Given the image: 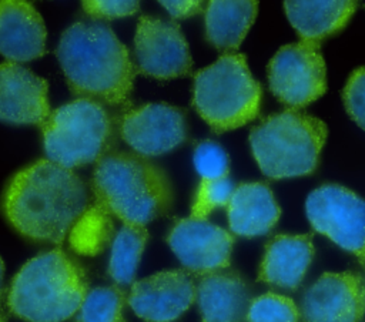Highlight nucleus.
<instances>
[{
    "label": "nucleus",
    "mask_w": 365,
    "mask_h": 322,
    "mask_svg": "<svg viewBox=\"0 0 365 322\" xmlns=\"http://www.w3.org/2000/svg\"><path fill=\"white\" fill-rule=\"evenodd\" d=\"M87 292L83 266L61 248H54L20 268L10 284L7 306L26 322H63L77 313Z\"/></svg>",
    "instance_id": "nucleus-4"
},
{
    "label": "nucleus",
    "mask_w": 365,
    "mask_h": 322,
    "mask_svg": "<svg viewBox=\"0 0 365 322\" xmlns=\"http://www.w3.org/2000/svg\"><path fill=\"white\" fill-rule=\"evenodd\" d=\"M0 322H6V319H4V316L1 315V312H0Z\"/></svg>",
    "instance_id": "nucleus-32"
},
{
    "label": "nucleus",
    "mask_w": 365,
    "mask_h": 322,
    "mask_svg": "<svg viewBox=\"0 0 365 322\" xmlns=\"http://www.w3.org/2000/svg\"><path fill=\"white\" fill-rule=\"evenodd\" d=\"M114 235L113 217L93 201L73 225L68 234V244L76 254L94 256L113 242Z\"/></svg>",
    "instance_id": "nucleus-23"
},
{
    "label": "nucleus",
    "mask_w": 365,
    "mask_h": 322,
    "mask_svg": "<svg viewBox=\"0 0 365 322\" xmlns=\"http://www.w3.org/2000/svg\"><path fill=\"white\" fill-rule=\"evenodd\" d=\"M167 244L187 272L202 276L230 266L234 237L207 219L188 217L175 219Z\"/></svg>",
    "instance_id": "nucleus-12"
},
{
    "label": "nucleus",
    "mask_w": 365,
    "mask_h": 322,
    "mask_svg": "<svg viewBox=\"0 0 365 322\" xmlns=\"http://www.w3.org/2000/svg\"><path fill=\"white\" fill-rule=\"evenodd\" d=\"M314 258L311 235L279 234L269 239L258 269V279L271 286L297 289Z\"/></svg>",
    "instance_id": "nucleus-18"
},
{
    "label": "nucleus",
    "mask_w": 365,
    "mask_h": 322,
    "mask_svg": "<svg viewBox=\"0 0 365 322\" xmlns=\"http://www.w3.org/2000/svg\"><path fill=\"white\" fill-rule=\"evenodd\" d=\"M3 278H4V264L0 258V299L3 296Z\"/></svg>",
    "instance_id": "nucleus-31"
},
{
    "label": "nucleus",
    "mask_w": 365,
    "mask_h": 322,
    "mask_svg": "<svg viewBox=\"0 0 365 322\" xmlns=\"http://www.w3.org/2000/svg\"><path fill=\"white\" fill-rule=\"evenodd\" d=\"M195 296L192 275L185 269H168L135 281L128 292V305L144 321L173 322L190 309Z\"/></svg>",
    "instance_id": "nucleus-13"
},
{
    "label": "nucleus",
    "mask_w": 365,
    "mask_h": 322,
    "mask_svg": "<svg viewBox=\"0 0 365 322\" xmlns=\"http://www.w3.org/2000/svg\"><path fill=\"white\" fill-rule=\"evenodd\" d=\"M46 26L36 7L23 0H0V54L27 63L46 53Z\"/></svg>",
    "instance_id": "nucleus-16"
},
{
    "label": "nucleus",
    "mask_w": 365,
    "mask_h": 322,
    "mask_svg": "<svg viewBox=\"0 0 365 322\" xmlns=\"http://www.w3.org/2000/svg\"><path fill=\"white\" fill-rule=\"evenodd\" d=\"M365 312V286L355 272H325L302 295L304 322H359Z\"/></svg>",
    "instance_id": "nucleus-14"
},
{
    "label": "nucleus",
    "mask_w": 365,
    "mask_h": 322,
    "mask_svg": "<svg viewBox=\"0 0 365 322\" xmlns=\"http://www.w3.org/2000/svg\"><path fill=\"white\" fill-rule=\"evenodd\" d=\"M148 241L145 227L123 225L114 235L107 272L118 286L133 285L138 264Z\"/></svg>",
    "instance_id": "nucleus-22"
},
{
    "label": "nucleus",
    "mask_w": 365,
    "mask_h": 322,
    "mask_svg": "<svg viewBox=\"0 0 365 322\" xmlns=\"http://www.w3.org/2000/svg\"><path fill=\"white\" fill-rule=\"evenodd\" d=\"M235 187L231 178L201 180L191 205V215L197 219H207V217L217 208L227 207Z\"/></svg>",
    "instance_id": "nucleus-26"
},
{
    "label": "nucleus",
    "mask_w": 365,
    "mask_h": 322,
    "mask_svg": "<svg viewBox=\"0 0 365 322\" xmlns=\"http://www.w3.org/2000/svg\"><path fill=\"white\" fill-rule=\"evenodd\" d=\"M299 315V309L291 298L268 292L252 299L247 322H298Z\"/></svg>",
    "instance_id": "nucleus-25"
},
{
    "label": "nucleus",
    "mask_w": 365,
    "mask_h": 322,
    "mask_svg": "<svg viewBox=\"0 0 365 322\" xmlns=\"http://www.w3.org/2000/svg\"><path fill=\"white\" fill-rule=\"evenodd\" d=\"M194 167L201 180L228 177L230 160L225 150L215 141L205 140L197 144L192 155Z\"/></svg>",
    "instance_id": "nucleus-27"
},
{
    "label": "nucleus",
    "mask_w": 365,
    "mask_h": 322,
    "mask_svg": "<svg viewBox=\"0 0 365 322\" xmlns=\"http://www.w3.org/2000/svg\"><path fill=\"white\" fill-rule=\"evenodd\" d=\"M325 140L324 121L295 108L268 115L250 133L252 155L272 180L314 172Z\"/></svg>",
    "instance_id": "nucleus-5"
},
{
    "label": "nucleus",
    "mask_w": 365,
    "mask_h": 322,
    "mask_svg": "<svg viewBox=\"0 0 365 322\" xmlns=\"http://www.w3.org/2000/svg\"><path fill=\"white\" fill-rule=\"evenodd\" d=\"M117 128L133 152L147 158L158 157L187 140V113L165 103L128 107L117 118Z\"/></svg>",
    "instance_id": "nucleus-11"
},
{
    "label": "nucleus",
    "mask_w": 365,
    "mask_h": 322,
    "mask_svg": "<svg viewBox=\"0 0 365 322\" xmlns=\"http://www.w3.org/2000/svg\"><path fill=\"white\" fill-rule=\"evenodd\" d=\"M195 302L202 322H247L252 291L238 272L221 269L198 278Z\"/></svg>",
    "instance_id": "nucleus-17"
},
{
    "label": "nucleus",
    "mask_w": 365,
    "mask_h": 322,
    "mask_svg": "<svg viewBox=\"0 0 365 322\" xmlns=\"http://www.w3.org/2000/svg\"><path fill=\"white\" fill-rule=\"evenodd\" d=\"M93 201L123 225L145 227L167 215L174 204L168 174L151 158L133 151L110 150L91 177Z\"/></svg>",
    "instance_id": "nucleus-3"
},
{
    "label": "nucleus",
    "mask_w": 365,
    "mask_h": 322,
    "mask_svg": "<svg viewBox=\"0 0 365 322\" xmlns=\"http://www.w3.org/2000/svg\"><path fill=\"white\" fill-rule=\"evenodd\" d=\"M128 295L123 286L107 285L88 289L73 322H125Z\"/></svg>",
    "instance_id": "nucleus-24"
},
{
    "label": "nucleus",
    "mask_w": 365,
    "mask_h": 322,
    "mask_svg": "<svg viewBox=\"0 0 365 322\" xmlns=\"http://www.w3.org/2000/svg\"><path fill=\"white\" fill-rule=\"evenodd\" d=\"M261 97V85L252 77L244 54L224 53L194 74L192 105L215 133L252 121L258 115Z\"/></svg>",
    "instance_id": "nucleus-6"
},
{
    "label": "nucleus",
    "mask_w": 365,
    "mask_h": 322,
    "mask_svg": "<svg viewBox=\"0 0 365 322\" xmlns=\"http://www.w3.org/2000/svg\"><path fill=\"white\" fill-rule=\"evenodd\" d=\"M90 205L87 182L47 158L17 171L6 184L1 211L21 237L60 245Z\"/></svg>",
    "instance_id": "nucleus-1"
},
{
    "label": "nucleus",
    "mask_w": 365,
    "mask_h": 322,
    "mask_svg": "<svg viewBox=\"0 0 365 322\" xmlns=\"http://www.w3.org/2000/svg\"><path fill=\"white\" fill-rule=\"evenodd\" d=\"M81 4L90 19L100 21L133 16L140 7L135 0H87Z\"/></svg>",
    "instance_id": "nucleus-29"
},
{
    "label": "nucleus",
    "mask_w": 365,
    "mask_h": 322,
    "mask_svg": "<svg viewBox=\"0 0 365 322\" xmlns=\"http://www.w3.org/2000/svg\"><path fill=\"white\" fill-rule=\"evenodd\" d=\"M134 66L138 74L157 80L191 74L192 58L180 24L141 16L134 36Z\"/></svg>",
    "instance_id": "nucleus-10"
},
{
    "label": "nucleus",
    "mask_w": 365,
    "mask_h": 322,
    "mask_svg": "<svg viewBox=\"0 0 365 322\" xmlns=\"http://www.w3.org/2000/svg\"><path fill=\"white\" fill-rule=\"evenodd\" d=\"M160 4L168 11L173 19H187L192 17L202 10V3L195 0H184V1H160Z\"/></svg>",
    "instance_id": "nucleus-30"
},
{
    "label": "nucleus",
    "mask_w": 365,
    "mask_h": 322,
    "mask_svg": "<svg viewBox=\"0 0 365 322\" xmlns=\"http://www.w3.org/2000/svg\"><path fill=\"white\" fill-rule=\"evenodd\" d=\"M267 73L272 94L292 108L308 105L327 90L325 61L318 43L282 46L268 63Z\"/></svg>",
    "instance_id": "nucleus-9"
},
{
    "label": "nucleus",
    "mask_w": 365,
    "mask_h": 322,
    "mask_svg": "<svg viewBox=\"0 0 365 322\" xmlns=\"http://www.w3.org/2000/svg\"><path fill=\"white\" fill-rule=\"evenodd\" d=\"M284 9L302 41L318 43L345 27L356 9V3L346 0H289L284 3Z\"/></svg>",
    "instance_id": "nucleus-20"
},
{
    "label": "nucleus",
    "mask_w": 365,
    "mask_h": 322,
    "mask_svg": "<svg viewBox=\"0 0 365 322\" xmlns=\"http://www.w3.org/2000/svg\"><path fill=\"white\" fill-rule=\"evenodd\" d=\"M305 211L312 228L365 266V199L338 184H324L307 198Z\"/></svg>",
    "instance_id": "nucleus-8"
},
{
    "label": "nucleus",
    "mask_w": 365,
    "mask_h": 322,
    "mask_svg": "<svg viewBox=\"0 0 365 322\" xmlns=\"http://www.w3.org/2000/svg\"><path fill=\"white\" fill-rule=\"evenodd\" d=\"M342 97L349 117L365 130V67L356 68L349 76Z\"/></svg>",
    "instance_id": "nucleus-28"
},
{
    "label": "nucleus",
    "mask_w": 365,
    "mask_h": 322,
    "mask_svg": "<svg viewBox=\"0 0 365 322\" xmlns=\"http://www.w3.org/2000/svg\"><path fill=\"white\" fill-rule=\"evenodd\" d=\"M279 207L264 182H242L235 187L227 205L232 234L252 238L268 234L279 218Z\"/></svg>",
    "instance_id": "nucleus-19"
},
{
    "label": "nucleus",
    "mask_w": 365,
    "mask_h": 322,
    "mask_svg": "<svg viewBox=\"0 0 365 322\" xmlns=\"http://www.w3.org/2000/svg\"><path fill=\"white\" fill-rule=\"evenodd\" d=\"M258 10L257 1L212 0L204 13L205 37L215 48L232 51L240 47Z\"/></svg>",
    "instance_id": "nucleus-21"
},
{
    "label": "nucleus",
    "mask_w": 365,
    "mask_h": 322,
    "mask_svg": "<svg viewBox=\"0 0 365 322\" xmlns=\"http://www.w3.org/2000/svg\"><path fill=\"white\" fill-rule=\"evenodd\" d=\"M47 160L74 170L96 164L113 150L117 128L107 107L90 98H76L51 111L40 127Z\"/></svg>",
    "instance_id": "nucleus-7"
},
{
    "label": "nucleus",
    "mask_w": 365,
    "mask_h": 322,
    "mask_svg": "<svg viewBox=\"0 0 365 322\" xmlns=\"http://www.w3.org/2000/svg\"><path fill=\"white\" fill-rule=\"evenodd\" d=\"M56 57L70 91L111 107L128 103L138 74L128 48L113 28L100 20H78L58 41Z\"/></svg>",
    "instance_id": "nucleus-2"
},
{
    "label": "nucleus",
    "mask_w": 365,
    "mask_h": 322,
    "mask_svg": "<svg viewBox=\"0 0 365 322\" xmlns=\"http://www.w3.org/2000/svg\"><path fill=\"white\" fill-rule=\"evenodd\" d=\"M47 81L27 67L0 64V121L14 125L41 127L51 114Z\"/></svg>",
    "instance_id": "nucleus-15"
}]
</instances>
